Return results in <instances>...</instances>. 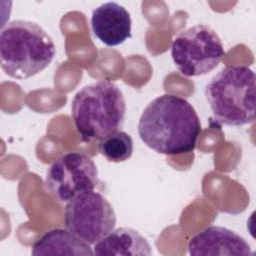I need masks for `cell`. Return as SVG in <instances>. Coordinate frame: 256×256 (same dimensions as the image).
Masks as SVG:
<instances>
[{
	"mask_svg": "<svg viewBox=\"0 0 256 256\" xmlns=\"http://www.w3.org/2000/svg\"><path fill=\"white\" fill-rule=\"evenodd\" d=\"M224 56L220 37L213 28L203 23L180 32L171 44L172 60L179 72L187 77L211 72Z\"/></svg>",
	"mask_w": 256,
	"mask_h": 256,
	"instance_id": "5b68a950",
	"label": "cell"
},
{
	"mask_svg": "<svg viewBox=\"0 0 256 256\" xmlns=\"http://www.w3.org/2000/svg\"><path fill=\"white\" fill-rule=\"evenodd\" d=\"M90 24L94 36L109 47L123 44L132 37L130 14L117 2H106L96 7Z\"/></svg>",
	"mask_w": 256,
	"mask_h": 256,
	"instance_id": "9c48e42d",
	"label": "cell"
},
{
	"mask_svg": "<svg viewBox=\"0 0 256 256\" xmlns=\"http://www.w3.org/2000/svg\"><path fill=\"white\" fill-rule=\"evenodd\" d=\"M201 123L194 107L186 99L163 94L143 110L138 122L142 142L159 154L180 155L194 151Z\"/></svg>",
	"mask_w": 256,
	"mask_h": 256,
	"instance_id": "6da1fadb",
	"label": "cell"
},
{
	"mask_svg": "<svg viewBox=\"0 0 256 256\" xmlns=\"http://www.w3.org/2000/svg\"><path fill=\"white\" fill-rule=\"evenodd\" d=\"M255 72L244 65H227L205 86V97L214 121L243 126L255 120Z\"/></svg>",
	"mask_w": 256,
	"mask_h": 256,
	"instance_id": "277c9868",
	"label": "cell"
},
{
	"mask_svg": "<svg viewBox=\"0 0 256 256\" xmlns=\"http://www.w3.org/2000/svg\"><path fill=\"white\" fill-rule=\"evenodd\" d=\"M126 103L121 89L110 80L84 86L73 97L71 116L83 141L101 140L121 129Z\"/></svg>",
	"mask_w": 256,
	"mask_h": 256,
	"instance_id": "7a4b0ae2",
	"label": "cell"
},
{
	"mask_svg": "<svg viewBox=\"0 0 256 256\" xmlns=\"http://www.w3.org/2000/svg\"><path fill=\"white\" fill-rule=\"evenodd\" d=\"M116 221L113 206L98 192L80 193L65 206V228L89 245H94L114 230Z\"/></svg>",
	"mask_w": 256,
	"mask_h": 256,
	"instance_id": "8992f818",
	"label": "cell"
},
{
	"mask_svg": "<svg viewBox=\"0 0 256 256\" xmlns=\"http://www.w3.org/2000/svg\"><path fill=\"white\" fill-rule=\"evenodd\" d=\"M31 254L40 255H94L89 244L67 229L55 228L44 233L32 246Z\"/></svg>",
	"mask_w": 256,
	"mask_h": 256,
	"instance_id": "8fae6325",
	"label": "cell"
},
{
	"mask_svg": "<svg viewBox=\"0 0 256 256\" xmlns=\"http://www.w3.org/2000/svg\"><path fill=\"white\" fill-rule=\"evenodd\" d=\"M193 256H251L254 252L249 243L235 231L222 226H209L194 235L188 243Z\"/></svg>",
	"mask_w": 256,
	"mask_h": 256,
	"instance_id": "ba28073f",
	"label": "cell"
},
{
	"mask_svg": "<svg viewBox=\"0 0 256 256\" xmlns=\"http://www.w3.org/2000/svg\"><path fill=\"white\" fill-rule=\"evenodd\" d=\"M93 253L97 256H149L152 251L147 239L137 230L120 227L95 243Z\"/></svg>",
	"mask_w": 256,
	"mask_h": 256,
	"instance_id": "30bf717a",
	"label": "cell"
},
{
	"mask_svg": "<svg viewBox=\"0 0 256 256\" xmlns=\"http://www.w3.org/2000/svg\"><path fill=\"white\" fill-rule=\"evenodd\" d=\"M98 150L109 162H124L132 156L133 140L128 133L119 130L101 139Z\"/></svg>",
	"mask_w": 256,
	"mask_h": 256,
	"instance_id": "7c38bea8",
	"label": "cell"
},
{
	"mask_svg": "<svg viewBox=\"0 0 256 256\" xmlns=\"http://www.w3.org/2000/svg\"><path fill=\"white\" fill-rule=\"evenodd\" d=\"M98 183L92 158L81 152H68L50 165L44 186L58 202L67 203L80 193L93 191Z\"/></svg>",
	"mask_w": 256,
	"mask_h": 256,
	"instance_id": "52a82bcc",
	"label": "cell"
},
{
	"mask_svg": "<svg viewBox=\"0 0 256 256\" xmlns=\"http://www.w3.org/2000/svg\"><path fill=\"white\" fill-rule=\"evenodd\" d=\"M56 54L50 35L37 23L13 20L0 33V62L10 77L28 79L47 68Z\"/></svg>",
	"mask_w": 256,
	"mask_h": 256,
	"instance_id": "3957f363",
	"label": "cell"
}]
</instances>
